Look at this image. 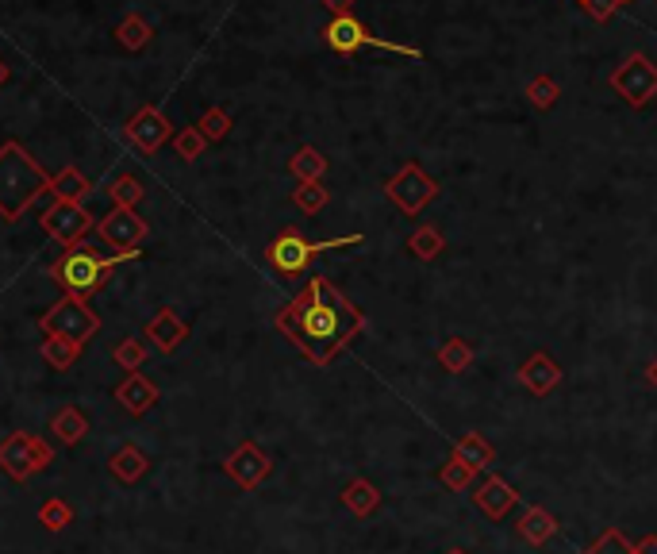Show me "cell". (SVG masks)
<instances>
[{
    "label": "cell",
    "instance_id": "29",
    "mask_svg": "<svg viewBox=\"0 0 657 554\" xmlns=\"http://www.w3.org/2000/svg\"><path fill=\"white\" fill-rule=\"evenodd\" d=\"M108 193H112V201H116V208H131V204H135V201H139V197H143V185H139L135 177H116Z\"/></svg>",
    "mask_w": 657,
    "mask_h": 554
},
{
    "label": "cell",
    "instance_id": "2",
    "mask_svg": "<svg viewBox=\"0 0 657 554\" xmlns=\"http://www.w3.org/2000/svg\"><path fill=\"white\" fill-rule=\"evenodd\" d=\"M50 181L47 174L31 162V154L20 151L16 143H8L4 151H0V216L4 220H20L24 216V208L43 189H47Z\"/></svg>",
    "mask_w": 657,
    "mask_h": 554
},
{
    "label": "cell",
    "instance_id": "26",
    "mask_svg": "<svg viewBox=\"0 0 657 554\" xmlns=\"http://www.w3.org/2000/svg\"><path fill=\"white\" fill-rule=\"evenodd\" d=\"M519 531H523L531 543H546V539L554 535V520H550L542 508H531V512H523V524H519Z\"/></svg>",
    "mask_w": 657,
    "mask_h": 554
},
{
    "label": "cell",
    "instance_id": "40",
    "mask_svg": "<svg viewBox=\"0 0 657 554\" xmlns=\"http://www.w3.org/2000/svg\"><path fill=\"white\" fill-rule=\"evenodd\" d=\"M650 381H654V385H657V358H654V362H650Z\"/></svg>",
    "mask_w": 657,
    "mask_h": 554
},
{
    "label": "cell",
    "instance_id": "16",
    "mask_svg": "<svg viewBox=\"0 0 657 554\" xmlns=\"http://www.w3.org/2000/svg\"><path fill=\"white\" fill-rule=\"evenodd\" d=\"M146 454L135 447V443H127V447H120V451L108 458V470H112V478L123 481V485H135V481L146 474Z\"/></svg>",
    "mask_w": 657,
    "mask_h": 554
},
{
    "label": "cell",
    "instance_id": "20",
    "mask_svg": "<svg viewBox=\"0 0 657 554\" xmlns=\"http://www.w3.org/2000/svg\"><path fill=\"white\" fill-rule=\"evenodd\" d=\"M477 504L485 508L488 516H500V512H508L511 504H515V493H511V489L500 478H492L485 489L477 493Z\"/></svg>",
    "mask_w": 657,
    "mask_h": 554
},
{
    "label": "cell",
    "instance_id": "3",
    "mask_svg": "<svg viewBox=\"0 0 657 554\" xmlns=\"http://www.w3.org/2000/svg\"><path fill=\"white\" fill-rule=\"evenodd\" d=\"M323 39H327V47L335 54H358V51H385V54H400V58H412V62H423V51L419 47H404V43H389V39H381V35H373L362 20H354V16H331V24L323 27Z\"/></svg>",
    "mask_w": 657,
    "mask_h": 554
},
{
    "label": "cell",
    "instance_id": "39",
    "mask_svg": "<svg viewBox=\"0 0 657 554\" xmlns=\"http://www.w3.org/2000/svg\"><path fill=\"white\" fill-rule=\"evenodd\" d=\"M327 8H331V16H350V8H354V0H323Z\"/></svg>",
    "mask_w": 657,
    "mask_h": 554
},
{
    "label": "cell",
    "instance_id": "11",
    "mask_svg": "<svg viewBox=\"0 0 657 554\" xmlns=\"http://www.w3.org/2000/svg\"><path fill=\"white\" fill-rule=\"evenodd\" d=\"M127 139L139 147V151H158L166 139H170V124H166V116L158 112V108H143L131 124H127Z\"/></svg>",
    "mask_w": 657,
    "mask_h": 554
},
{
    "label": "cell",
    "instance_id": "9",
    "mask_svg": "<svg viewBox=\"0 0 657 554\" xmlns=\"http://www.w3.org/2000/svg\"><path fill=\"white\" fill-rule=\"evenodd\" d=\"M100 239L120 247V251H139V243L146 239V224L143 216H135L131 208H116L112 216L100 220Z\"/></svg>",
    "mask_w": 657,
    "mask_h": 554
},
{
    "label": "cell",
    "instance_id": "31",
    "mask_svg": "<svg viewBox=\"0 0 657 554\" xmlns=\"http://www.w3.org/2000/svg\"><path fill=\"white\" fill-rule=\"evenodd\" d=\"M112 358H116V362H120L123 370H131V374H135V370H139V366H143L146 351H143V343H139V339H123L120 347H116V351H112Z\"/></svg>",
    "mask_w": 657,
    "mask_h": 554
},
{
    "label": "cell",
    "instance_id": "18",
    "mask_svg": "<svg viewBox=\"0 0 657 554\" xmlns=\"http://www.w3.org/2000/svg\"><path fill=\"white\" fill-rule=\"evenodd\" d=\"M519 378L527 381L535 393H550L554 385L561 381V370L546 358V354H535L531 362H523V370H519Z\"/></svg>",
    "mask_w": 657,
    "mask_h": 554
},
{
    "label": "cell",
    "instance_id": "15",
    "mask_svg": "<svg viewBox=\"0 0 657 554\" xmlns=\"http://www.w3.org/2000/svg\"><path fill=\"white\" fill-rule=\"evenodd\" d=\"M146 335L158 343V351L170 354V351H177V347L185 343V335H189V331H185V324L177 320V312H173V308H162V312L146 324Z\"/></svg>",
    "mask_w": 657,
    "mask_h": 554
},
{
    "label": "cell",
    "instance_id": "33",
    "mask_svg": "<svg viewBox=\"0 0 657 554\" xmlns=\"http://www.w3.org/2000/svg\"><path fill=\"white\" fill-rule=\"evenodd\" d=\"M200 131H204V139H223L231 131V116L223 108H208L204 120H200Z\"/></svg>",
    "mask_w": 657,
    "mask_h": 554
},
{
    "label": "cell",
    "instance_id": "14",
    "mask_svg": "<svg viewBox=\"0 0 657 554\" xmlns=\"http://www.w3.org/2000/svg\"><path fill=\"white\" fill-rule=\"evenodd\" d=\"M116 401H120L131 416H143V412H150L154 401H158V389H154V381H146L143 374L135 370V374H127V381L116 389Z\"/></svg>",
    "mask_w": 657,
    "mask_h": 554
},
{
    "label": "cell",
    "instance_id": "19",
    "mask_svg": "<svg viewBox=\"0 0 657 554\" xmlns=\"http://www.w3.org/2000/svg\"><path fill=\"white\" fill-rule=\"evenodd\" d=\"M289 170L300 185H312V181H319V177L327 174V158H323L316 147H300V151L292 154Z\"/></svg>",
    "mask_w": 657,
    "mask_h": 554
},
{
    "label": "cell",
    "instance_id": "35",
    "mask_svg": "<svg viewBox=\"0 0 657 554\" xmlns=\"http://www.w3.org/2000/svg\"><path fill=\"white\" fill-rule=\"evenodd\" d=\"M458 462L469 466V470H481V466L488 462V447L481 443V439H465L462 447H458Z\"/></svg>",
    "mask_w": 657,
    "mask_h": 554
},
{
    "label": "cell",
    "instance_id": "21",
    "mask_svg": "<svg viewBox=\"0 0 657 554\" xmlns=\"http://www.w3.org/2000/svg\"><path fill=\"white\" fill-rule=\"evenodd\" d=\"M39 524L47 531H66L73 524V508L58 497H50V501L39 504Z\"/></svg>",
    "mask_w": 657,
    "mask_h": 554
},
{
    "label": "cell",
    "instance_id": "12",
    "mask_svg": "<svg viewBox=\"0 0 657 554\" xmlns=\"http://www.w3.org/2000/svg\"><path fill=\"white\" fill-rule=\"evenodd\" d=\"M0 470L12 481L35 478V470H31V435H27V431H12V435L0 443Z\"/></svg>",
    "mask_w": 657,
    "mask_h": 554
},
{
    "label": "cell",
    "instance_id": "10",
    "mask_svg": "<svg viewBox=\"0 0 657 554\" xmlns=\"http://www.w3.org/2000/svg\"><path fill=\"white\" fill-rule=\"evenodd\" d=\"M89 216H85V208L73 201H58L54 208H47V216H43V227H47V235H54L58 243H77L85 231H89Z\"/></svg>",
    "mask_w": 657,
    "mask_h": 554
},
{
    "label": "cell",
    "instance_id": "27",
    "mask_svg": "<svg viewBox=\"0 0 657 554\" xmlns=\"http://www.w3.org/2000/svg\"><path fill=\"white\" fill-rule=\"evenodd\" d=\"M54 193H58V201H73V204H77V197H81V193H89V181L77 174V170H62V174H58V181H54Z\"/></svg>",
    "mask_w": 657,
    "mask_h": 554
},
{
    "label": "cell",
    "instance_id": "34",
    "mask_svg": "<svg viewBox=\"0 0 657 554\" xmlns=\"http://www.w3.org/2000/svg\"><path fill=\"white\" fill-rule=\"evenodd\" d=\"M342 501L350 504L354 512H362V516H365V512H369V508L377 504V493H373V489H369L365 481H354V485H350V489L342 493Z\"/></svg>",
    "mask_w": 657,
    "mask_h": 554
},
{
    "label": "cell",
    "instance_id": "28",
    "mask_svg": "<svg viewBox=\"0 0 657 554\" xmlns=\"http://www.w3.org/2000/svg\"><path fill=\"white\" fill-rule=\"evenodd\" d=\"M292 201H296V208H304V212H319L323 204L331 201V193H327V185H319V181H312V185H300Z\"/></svg>",
    "mask_w": 657,
    "mask_h": 554
},
{
    "label": "cell",
    "instance_id": "41",
    "mask_svg": "<svg viewBox=\"0 0 657 554\" xmlns=\"http://www.w3.org/2000/svg\"><path fill=\"white\" fill-rule=\"evenodd\" d=\"M619 4H631V0H619Z\"/></svg>",
    "mask_w": 657,
    "mask_h": 554
},
{
    "label": "cell",
    "instance_id": "32",
    "mask_svg": "<svg viewBox=\"0 0 657 554\" xmlns=\"http://www.w3.org/2000/svg\"><path fill=\"white\" fill-rule=\"evenodd\" d=\"M204 143H208V139H204V131H200V127H189V131H181V135H177V154H181L185 162H193V158L204 154Z\"/></svg>",
    "mask_w": 657,
    "mask_h": 554
},
{
    "label": "cell",
    "instance_id": "7",
    "mask_svg": "<svg viewBox=\"0 0 657 554\" xmlns=\"http://www.w3.org/2000/svg\"><path fill=\"white\" fill-rule=\"evenodd\" d=\"M362 243V235H350V239H331V243H308L296 227H289L285 235H277L273 243H269V262L281 270V274H300V270H308V258L319 251H335V247H358Z\"/></svg>",
    "mask_w": 657,
    "mask_h": 554
},
{
    "label": "cell",
    "instance_id": "22",
    "mask_svg": "<svg viewBox=\"0 0 657 554\" xmlns=\"http://www.w3.org/2000/svg\"><path fill=\"white\" fill-rule=\"evenodd\" d=\"M588 554H657V539H646V543L634 551V547L627 543V539H623V535H619V531H608V535H604V539H600V543H596V547H592Z\"/></svg>",
    "mask_w": 657,
    "mask_h": 554
},
{
    "label": "cell",
    "instance_id": "17",
    "mask_svg": "<svg viewBox=\"0 0 657 554\" xmlns=\"http://www.w3.org/2000/svg\"><path fill=\"white\" fill-rule=\"evenodd\" d=\"M50 431H54V439L62 443V447H73V443H81L85 435H89V420H85V412L81 408H62V412H54V420H50Z\"/></svg>",
    "mask_w": 657,
    "mask_h": 554
},
{
    "label": "cell",
    "instance_id": "8",
    "mask_svg": "<svg viewBox=\"0 0 657 554\" xmlns=\"http://www.w3.org/2000/svg\"><path fill=\"white\" fill-rule=\"evenodd\" d=\"M385 193H389L392 201L400 204L408 216H415L423 204L431 201L438 193V185L431 181V177L423 174V166H415V162H408L404 170L396 177H389V185H385Z\"/></svg>",
    "mask_w": 657,
    "mask_h": 554
},
{
    "label": "cell",
    "instance_id": "25",
    "mask_svg": "<svg viewBox=\"0 0 657 554\" xmlns=\"http://www.w3.org/2000/svg\"><path fill=\"white\" fill-rule=\"evenodd\" d=\"M523 93H527V101L535 104V108H550V104H554V101L561 97L558 81H554V77H546V74H542V77H531Z\"/></svg>",
    "mask_w": 657,
    "mask_h": 554
},
{
    "label": "cell",
    "instance_id": "24",
    "mask_svg": "<svg viewBox=\"0 0 657 554\" xmlns=\"http://www.w3.org/2000/svg\"><path fill=\"white\" fill-rule=\"evenodd\" d=\"M412 254L415 258H423V262H431V258H438V251H442V235H438V227L431 224H423V227H415V235H412Z\"/></svg>",
    "mask_w": 657,
    "mask_h": 554
},
{
    "label": "cell",
    "instance_id": "23",
    "mask_svg": "<svg viewBox=\"0 0 657 554\" xmlns=\"http://www.w3.org/2000/svg\"><path fill=\"white\" fill-rule=\"evenodd\" d=\"M77 354H81V347L70 343V339H43V358H47V366H54V370H70Z\"/></svg>",
    "mask_w": 657,
    "mask_h": 554
},
{
    "label": "cell",
    "instance_id": "36",
    "mask_svg": "<svg viewBox=\"0 0 657 554\" xmlns=\"http://www.w3.org/2000/svg\"><path fill=\"white\" fill-rule=\"evenodd\" d=\"M50 462H54V447H50L47 439L31 435V470H35V474H43Z\"/></svg>",
    "mask_w": 657,
    "mask_h": 554
},
{
    "label": "cell",
    "instance_id": "1",
    "mask_svg": "<svg viewBox=\"0 0 657 554\" xmlns=\"http://www.w3.org/2000/svg\"><path fill=\"white\" fill-rule=\"evenodd\" d=\"M277 328L285 331L316 366H331V358L365 328V316L362 308L346 301L327 277H312L308 289L281 308Z\"/></svg>",
    "mask_w": 657,
    "mask_h": 554
},
{
    "label": "cell",
    "instance_id": "42",
    "mask_svg": "<svg viewBox=\"0 0 657 554\" xmlns=\"http://www.w3.org/2000/svg\"><path fill=\"white\" fill-rule=\"evenodd\" d=\"M450 554H465V551H450Z\"/></svg>",
    "mask_w": 657,
    "mask_h": 554
},
{
    "label": "cell",
    "instance_id": "38",
    "mask_svg": "<svg viewBox=\"0 0 657 554\" xmlns=\"http://www.w3.org/2000/svg\"><path fill=\"white\" fill-rule=\"evenodd\" d=\"M581 8L596 24H608L611 16H615V8H619V0H581Z\"/></svg>",
    "mask_w": 657,
    "mask_h": 554
},
{
    "label": "cell",
    "instance_id": "37",
    "mask_svg": "<svg viewBox=\"0 0 657 554\" xmlns=\"http://www.w3.org/2000/svg\"><path fill=\"white\" fill-rule=\"evenodd\" d=\"M120 39L127 43V47H143L146 39H150V27H146L139 16H131V20L120 27Z\"/></svg>",
    "mask_w": 657,
    "mask_h": 554
},
{
    "label": "cell",
    "instance_id": "5",
    "mask_svg": "<svg viewBox=\"0 0 657 554\" xmlns=\"http://www.w3.org/2000/svg\"><path fill=\"white\" fill-rule=\"evenodd\" d=\"M39 328L47 339H70L77 347H85L93 335L100 331V316L81 301V297H62L50 308L47 316L39 320Z\"/></svg>",
    "mask_w": 657,
    "mask_h": 554
},
{
    "label": "cell",
    "instance_id": "30",
    "mask_svg": "<svg viewBox=\"0 0 657 554\" xmlns=\"http://www.w3.org/2000/svg\"><path fill=\"white\" fill-rule=\"evenodd\" d=\"M438 358H442V366H446V370L462 374L465 366H469V358H473V354H469V347H465L462 339H450V343L438 351Z\"/></svg>",
    "mask_w": 657,
    "mask_h": 554
},
{
    "label": "cell",
    "instance_id": "6",
    "mask_svg": "<svg viewBox=\"0 0 657 554\" xmlns=\"http://www.w3.org/2000/svg\"><path fill=\"white\" fill-rule=\"evenodd\" d=\"M611 89L631 104V108H646L657 97V66L642 51H631L611 74Z\"/></svg>",
    "mask_w": 657,
    "mask_h": 554
},
{
    "label": "cell",
    "instance_id": "4",
    "mask_svg": "<svg viewBox=\"0 0 657 554\" xmlns=\"http://www.w3.org/2000/svg\"><path fill=\"white\" fill-rule=\"evenodd\" d=\"M127 258H139V251H116L112 258H97L93 251H70L62 262H58V281L70 289L73 297H89L93 289L104 285V274L116 266V262H127Z\"/></svg>",
    "mask_w": 657,
    "mask_h": 554
},
{
    "label": "cell",
    "instance_id": "13",
    "mask_svg": "<svg viewBox=\"0 0 657 554\" xmlns=\"http://www.w3.org/2000/svg\"><path fill=\"white\" fill-rule=\"evenodd\" d=\"M227 474L239 481L243 489H254V485H258V481L269 474V458L258 451L254 443H243L239 451L227 458Z\"/></svg>",
    "mask_w": 657,
    "mask_h": 554
}]
</instances>
